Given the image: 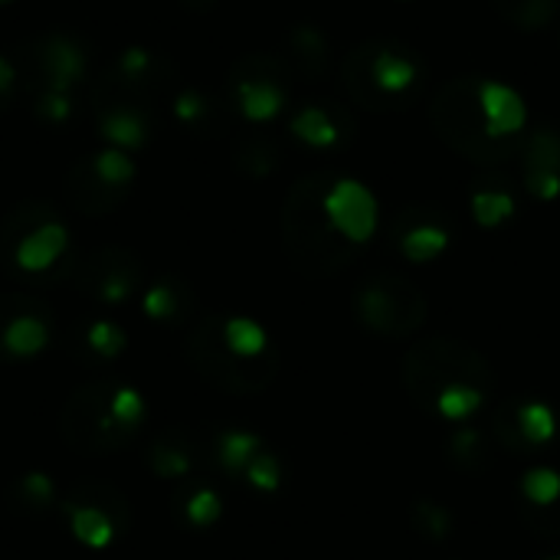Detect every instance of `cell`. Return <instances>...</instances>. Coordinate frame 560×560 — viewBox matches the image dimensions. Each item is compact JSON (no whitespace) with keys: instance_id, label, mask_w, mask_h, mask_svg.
I'll list each match as a JSON object with an SVG mask.
<instances>
[{"instance_id":"6da1fadb","label":"cell","mask_w":560,"mask_h":560,"mask_svg":"<svg viewBox=\"0 0 560 560\" xmlns=\"http://www.w3.org/2000/svg\"><path fill=\"white\" fill-rule=\"evenodd\" d=\"M328 190H331L328 177L322 174L305 177L292 190V200L285 210L289 253H292V262L305 276H335L354 259L351 240H345L328 220V210H325Z\"/></svg>"},{"instance_id":"7a4b0ae2","label":"cell","mask_w":560,"mask_h":560,"mask_svg":"<svg viewBox=\"0 0 560 560\" xmlns=\"http://www.w3.org/2000/svg\"><path fill=\"white\" fill-rule=\"evenodd\" d=\"M456 384H469V387L492 384L489 361L469 345L453 341V338H433V341L417 345L404 358V387L413 404L433 407L440 394Z\"/></svg>"},{"instance_id":"3957f363","label":"cell","mask_w":560,"mask_h":560,"mask_svg":"<svg viewBox=\"0 0 560 560\" xmlns=\"http://www.w3.org/2000/svg\"><path fill=\"white\" fill-rule=\"evenodd\" d=\"M187 361L190 368L217 390L223 394H259L272 384L279 358L272 351L259 354V358H240L236 351H230V345L223 341V325L207 318L200 322L190 335H187Z\"/></svg>"},{"instance_id":"277c9868","label":"cell","mask_w":560,"mask_h":560,"mask_svg":"<svg viewBox=\"0 0 560 560\" xmlns=\"http://www.w3.org/2000/svg\"><path fill=\"white\" fill-rule=\"evenodd\" d=\"M420 82V66L387 43H364L345 62V85L364 108L394 112L407 105L410 89Z\"/></svg>"},{"instance_id":"5b68a950","label":"cell","mask_w":560,"mask_h":560,"mask_svg":"<svg viewBox=\"0 0 560 560\" xmlns=\"http://www.w3.org/2000/svg\"><path fill=\"white\" fill-rule=\"evenodd\" d=\"M430 115H433L436 131L446 138V144L472 161L495 164V161L509 158V151H512L505 141H499L489 131L479 79H459V82L443 85L433 98Z\"/></svg>"},{"instance_id":"8992f818","label":"cell","mask_w":560,"mask_h":560,"mask_svg":"<svg viewBox=\"0 0 560 560\" xmlns=\"http://www.w3.org/2000/svg\"><path fill=\"white\" fill-rule=\"evenodd\" d=\"M112 390L115 384L108 381H89L66 400L62 417H59V433L66 446L85 456H105V453H118L121 446H128L131 436L118 430L108 410Z\"/></svg>"},{"instance_id":"52a82bcc","label":"cell","mask_w":560,"mask_h":560,"mask_svg":"<svg viewBox=\"0 0 560 560\" xmlns=\"http://www.w3.org/2000/svg\"><path fill=\"white\" fill-rule=\"evenodd\" d=\"M358 315L371 331L384 338H404L427 322V295L410 279L384 272L364 282L358 292Z\"/></svg>"},{"instance_id":"ba28073f","label":"cell","mask_w":560,"mask_h":560,"mask_svg":"<svg viewBox=\"0 0 560 560\" xmlns=\"http://www.w3.org/2000/svg\"><path fill=\"white\" fill-rule=\"evenodd\" d=\"M69 532L89 548H105L131 528V505L112 486H82L62 502Z\"/></svg>"},{"instance_id":"9c48e42d","label":"cell","mask_w":560,"mask_h":560,"mask_svg":"<svg viewBox=\"0 0 560 560\" xmlns=\"http://www.w3.org/2000/svg\"><path fill=\"white\" fill-rule=\"evenodd\" d=\"M52 315L39 305L0 302V354L3 358H33L49 345Z\"/></svg>"},{"instance_id":"30bf717a","label":"cell","mask_w":560,"mask_h":560,"mask_svg":"<svg viewBox=\"0 0 560 560\" xmlns=\"http://www.w3.org/2000/svg\"><path fill=\"white\" fill-rule=\"evenodd\" d=\"M325 210H328L331 226L351 243H364L377 226L374 197L354 180H335L325 197Z\"/></svg>"},{"instance_id":"8fae6325","label":"cell","mask_w":560,"mask_h":560,"mask_svg":"<svg viewBox=\"0 0 560 560\" xmlns=\"http://www.w3.org/2000/svg\"><path fill=\"white\" fill-rule=\"evenodd\" d=\"M69 249V230L56 220L49 223H39L36 230H30L16 249H13V262L23 269V272H46L62 253Z\"/></svg>"},{"instance_id":"7c38bea8","label":"cell","mask_w":560,"mask_h":560,"mask_svg":"<svg viewBox=\"0 0 560 560\" xmlns=\"http://www.w3.org/2000/svg\"><path fill=\"white\" fill-rule=\"evenodd\" d=\"M482 108H486V121H489V131L495 138L502 135H512L525 125V105L522 98L505 89V85H495V82H482Z\"/></svg>"},{"instance_id":"4fadbf2b","label":"cell","mask_w":560,"mask_h":560,"mask_svg":"<svg viewBox=\"0 0 560 560\" xmlns=\"http://www.w3.org/2000/svg\"><path fill=\"white\" fill-rule=\"evenodd\" d=\"M46 69H49V89L52 92H69L85 75V56L72 39L52 36L46 43Z\"/></svg>"},{"instance_id":"5bb4252c","label":"cell","mask_w":560,"mask_h":560,"mask_svg":"<svg viewBox=\"0 0 560 560\" xmlns=\"http://www.w3.org/2000/svg\"><path fill=\"white\" fill-rule=\"evenodd\" d=\"M285 102V92L272 79H243L240 82V108L249 121H269Z\"/></svg>"},{"instance_id":"9a60e30c","label":"cell","mask_w":560,"mask_h":560,"mask_svg":"<svg viewBox=\"0 0 560 560\" xmlns=\"http://www.w3.org/2000/svg\"><path fill=\"white\" fill-rule=\"evenodd\" d=\"M98 131L112 141V148H121V151H135L148 141V125L138 112L131 108H115L102 118Z\"/></svg>"},{"instance_id":"2e32d148","label":"cell","mask_w":560,"mask_h":560,"mask_svg":"<svg viewBox=\"0 0 560 560\" xmlns=\"http://www.w3.org/2000/svg\"><path fill=\"white\" fill-rule=\"evenodd\" d=\"M495 10L522 30L548 26L560 10V0H492Z\"/></svg>"},{"instance_id":"e0dca14e","label":"cell","mask_w":560,"mask_h":560,"mask_svg":"<svg viewBox=\"0 0 560 560\" xmlns=\"http://www.w3.org/2000/svg\"><path fill=\"white\" fill-rule=\"evenodd\" d=\"M135 285H138V272H135L128 262H121V266H105V269H98V272H95V282L89 285V292H92L98 302H105V305H121V302L135 292Z\"/></svg>"},{"instance_id":"ac0fdd59","label":"cell","mask_w":560,"mask_h":560,"mask_svg":"<svg viewBox=\"0 0 560 560\" xmlns=\"http://www.w3.org/2000/svg\"><path fill=\"white\" fill-rule=\"evenodd\" d=\"M148 466L161 476V479H184L194 466V456L184 443L161 436L151 450H148Z\"/></svg>"},{"instance_id":"d6986e66","label":"cell","mask_w":560,"mask_h":560,"mask_svg":"<svg viewBox=\"0 0 560 560\" xmlns=\"http://www.w3.org/2000/svg\"><path fill=\"white\" fill-rule=\"evenodd\" d=\"M262 443L253 433H223L217 443V459L226 472H246V466L259 456Z\"/></svg>"},{"instance_id":"ffe728a7","label":"cell","mask_w":560,"mask_h":560,"mask_svg":"<svg viewBox=\"0 0 560 560\" xmlns=\"http://www.w3.org/2000/svg\"><path fill=\"white\" fill-rule=\"evenodd\" d=\"M223 341L240 358H259V354H266V335L249 318H230V322H223Z\"/></svg>"},{"instance_id":"44dd1931","label":"cell","mask_w":560,"mask_h":560,"mask_svg":"<svg viewBox=\"0 0 560 560\" xmlns=\"http://www.w3.org/2000/svg\"><path fill=\"white\" fill-rule=\"evenodd\" d=\"M486 456H489V450H486V436H482L479 427H466V430H459V433L453 436V459H456L459 469H466V472H482L486 463H489Z\"/></svg>"},{"instance_id":"7402d4cb","label":"cell","mask_w":560,"mask_h":560,"mask_svg":"<svg viewBox=\"0 0 560 560\" xmlns=\"http://www.w3.org/2000/svg\"><path fill=\"white\" fill-rule=\"evenodd\" d=\"M108 410H112V420L118 423V430H125L128 436H135L138 427L144 423V400L131 387H115L112 400H108Z\"/></svg>"},{"instance_id":"603a6c76","label":"cell","mask_w":560,"mask_h":560,"mask_svg":"<svg viewBox=\"0 0 560 560\" xmlns=\"http://www.w3.org/2000/svg\"><path fill=\"white\" fill-rule=\"evenodd\" d=\"M525 164H528V174H558L560 177V135L555 131H538L532 141H528V151H525Z\"/></svg>"},{"instance_id":"cb8c5ba5","label":"cell","mask_w":560,"mask_h":560,"mask_svg":"<svg viewBox=\"0 0 560 560\" xmlns=\"http://www.w3.org/2000/svg\"><path fill=\"white\" fill-rule=\"evenodd\" d=\"M292 131H295L302 141L315 144V148H325V144H331V141L338 138L335 121H331L322 108H302V112L292 118Z\"/></svg>"},{"instance_id":"d4e9b609","label":"cell","mask_w":560,"mask_h":560,"mask_svg":"<svg viewBox=\"0 0 560 560\" xmlns=\"http://www.w3.org/2000/svg\"><path fill=\"white\" fill-rule=\"evenodd\" d=\"M92 167H95L98 180L108 184V187H125V184H131V177H135V161H131L128 151H121V148H105V151H98L95 161H92Z\"/></svg>"},{"instance_id":"484cf974","label":"cell","mask_w":560,"mask_h":560,"mask_svg":"<svg viewBox=\"0 0 560 560\" xmlns=\"http://www.w3.org/2000/svg\"><path fill=\"white\" fill-rule=\"evenodd\" d=\"M144 312H148V318H154V322H177V318H184L180 289L171 285V282H161V285L148 289V295H144Z\"/></svg>"},{"instance_id":"4316f807","label":"cell","mask_w":560,"mask_h":560,"mask_svg":"<svg viewBox=\"0 0 560 560\" xmlns=\"http://www.w3.org/2000/svg\"><path fill=\"white\" fill-rule=\"evenodd\" d=\"M13 495H20L30 512H43L52 505V479L43 472H30L13 482Z\"/></svg>"},{"instance_id":"83f0119b","label":"cell","mask_w":560,"mask_h":560,"mask_svg":"<svg viewBox=\"0 0 560 560\" xmlns=\"http://www.w3.org/2000/svg\"><path fill=\"white\" fill-rule=\"evenodd\" d=\"M413 525H417L420 535H427V538H433V541H443V538L450 535L453 518H450V512H446L443 505H436V502H417V505H413Z\"/></svg>"},{"instance_id":"f1b7e54d","label":"cell","mask_w":560,"mask_h":560,"mask_svg":"<svg viewBox=\"0 0 560 560\" xmlns=\"http://www.w3.org/2000/svg\"><path fill=\"white\" fill-rule=\"evenodd\" d=\"M446 246V233L436 230V226H417L404 236V253L413 259V262H423L430 256H436L440 249Z\"/></svg>"},{"instance_id":"f546056e","label":"cell","mask_w":560,"mask_h":560,"mask_svg":"<svg viewBox=\"0 0 560 560\" xmlns=\"http://www.w3.org/2000/svg\"><path fill=\"white\" fill-rule=\"evenodd\" d=\"M436 407L446 413V417H469L472 410L482 407V390L469 387V384H456V387H446L436 400Z\"/></svg>"},{"instance_id":"4dcf8cb0","label":"cell","mask_w":560,"mask_h":560,"mask_svg":"<svg viewBox=\"0 0 560 560\" xmlns=\"http://www.w3.org/2000/svg\"><path fill=\"white\" fill-rule=\"evenodd\" d=\"M515 420H518V430L525 433V440L528 443H545L551 433H555V417H551V410L548 407H541V404H532V407H522L518 413H515Z\"/></svg>"},{"instance_id":"1f68e13d","label":"cell","mask_w":560,"mask_h":560,"mask_svg":"<svg viewBox=\"0 0 560 560\" xmlns=\"http://www.w3.org/2000/svg\"><path fill=\"white\" fill-rule=\"evenodd\" d=\"M85 341H89V348L98 354V358H118L121 351H125V331L115 325V322H95L92 328H89V335H85Z\"/></svg>"},{"instance_id":"d6a6232c","label":"cell","mask_w":560,"mask_h":560,"mask_svg":"<svg viewBox=\"0 0 560 560\" xmlns=\"http://www.w3.org/2000/svg\"><path fill=\"white\" fill-rule=\"evenodd\" d=\"M515 413H518V410H505V407H502V410L495 413V420H492V430H495L499 443H502L509 453L525 456V453H532V450H535V443H528V440H525V433L518 430Z\"/></svg>"},{"instance_id":"836d02e7","label":"cell","mask_w":560,"mask_h":560,"mask_svg":"<svg viewBox=\"0 0 560 560\" xmlns=\"http://www.w3.org/2000/svg\"><path fill=\"white\" fill-rule=\"evenodd\" d=\"M472 207H476V220L479 223L495 226V223H502L512 213V197L505 190H482V194H476Z\"/></svg>"},{"instance_id":"e575fe53","label":"cell","mask_w":560,"mask_h":560,"mask_svg":"<svg viewBox=\"0 0 560 560\" xmlns=\"http://www.w3.org/2000/svg\"><path fill=\"white\" fill-rule=\"evenodd\" d=\"M220 499H217V492H210V489H197L187 502H184V515H187V522L190 525H197V528H207V525H213L217 518H220Z\"/></svg>"},{"instance_id":"d590c367","label":"cell","mask_w":560,"mask_h":560,"mask_svg":"<svg viewBox=\"0 0 560 560\" xmlns=\"http://www.w3.org/2000/svg\"><path fill=\"white\" fill-rule=\"evenodd\" d=\"M525 492L535 505H555L560 499V476L551 469H535L525 479Z\"/></svg>"},{"instance_id":"8d00e7d4","label":"cell","mask_w":560,"mask_h":560,"mask_svg":"<svg viewBox=\"0 0 560 560\" xmlns=\"http://www.w3.org/2000/svg\"><path fill=\"white\" fill-rule=\"evenodd\" d=\"M246 476L256 489H276L279 486V463L269 456V453H259L249 466H246Z\"/></svg>"},{"instance_id":"74e56055","label":"cell","mask_w":560,"mask_h":560,"mask_svg":"<svg viewBox=\"0 0 560 560\" xmlns=\"http://www.w3.org/2000/svg\"><path fill=\"white\" fill-rule=\"evenodd\" d=\"M39 115L49 118V121H66L72 115V102H69V92H46L39 98Z\"/></svg>"},{"instance_id":"f35d334b","label":"cell","mask_w":560,"mask_h":560,"mask_svg":"<svg viewBox=\"0 0 560 560\" xmlns=\"http://www.w3.org/2000/svg\"><path fill=\"white\" fill-rule=\"evenodd\" d=\"M203 112H207V102H203L197 92H180V95L174 98V115H177L180 121H197Z\"/></svg>"},{"instance_id":"ab89813d","label":"cell","mask_w":560,"mask_h":560,"mask_svg":"<svg viewBox=\"0 0 560 560\" xmlns=\"http://www.w3.org/2000/svg\"><path fill=\"white\" fill-rule=\"evenodd\" d=\"M148 62H151V56H148L141 46H128V49L121 52V59H118L121 72H128V75H141V72L148 69Z\"/></svg>"},{"instance_id":"60d3db41","label":"cell","mask_w":560,"mask_h":560,"mask_svg":"<svg viewBox=\"0 0 560 560\" xmlns=\"http://www.w3.org/2000/svg\"><path fill=\"white\" fill-rule=\"evenodd\" d=\"M13 82H16V69L10 66V59H7V56H0V92H7Z\"/></svg>"},{"instance_id":"b9f144b4","label":"cell","mask_w":560,"mask_h":560,"mask_svg":"<svg viewBox=\"0 0 560 560\" xmlns=\"http://www.w3.org/2000/svg\"><path fill=\"white\" fill-rule=\"evenodd\" d=\"M0 3H13V0H0Z\"/></svg>"},{"instance_id":"7bdbcfd3","label":"cell","mask_w":560,"mask_h":560,"mask_svg":"<svg viewBox=\"0 0 560 560\" xmlns=\"http://www.w3.org/2000/svg\"><path fill=\"white\" fill-rule=\"evenodd\" d=\"M548 560H560V558H548Z\"/></svg>"}]
</instances>
